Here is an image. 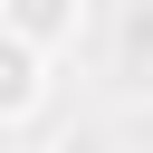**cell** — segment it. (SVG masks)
<instances>
[{
	"label": "cell",
	"instance_id": "1",
	"mask_svg": "<svg viewBox=\"0 0 153 153\" xmlns=\"http://www.w3.org/2000/svg\"><path fill=\"white\" fill-rule=\"evenodd\" d=\"M19 19L29 29H57V0H19Z\"/></svg>",
	"mask_w": 153,
	"mask_h": 153
}]
</instances>
